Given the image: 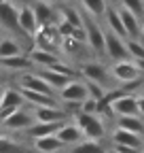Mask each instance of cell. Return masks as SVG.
Returning <instances> with one entry per match:
<instances>
[{
  "instance_id": "9c48e42d",
  "label": "cell",
  "mask_w": 144,
  "mask_h": 153,
  "mask_svg": "<svg viewBox=\"0 0 144 153\" xmlns=\"http://www.w3.org/2000/svg\"><path fill=\"white\" fill-rule=\"evenodd\" d=\"M36 123H64L70 121V115L64 111V106H36L30 108Z\"/></svg>"
},
{
  "instance_id": "6da1fadb",
  "label": "cell",
  "mask_w": 144,
  "mask_h": 153,
  "mask_svg": "<svg viewBox=\"0 0 144 153\" xmlns=\"http://www.w3.org/2000/svg\"><path fill=\"white\" fill-rule=\"evenodd\" d=\"M72 121H74L83 136L87 140H104L106 138V123H104V117H100V115H87V113H74L72 115Z\"/></svg>"
},
{
  "instance_id": "7402d4cb",
  "label": "cell",
  "mask_w": 144,
  "mask_h": 153,
  "mask_svg": "<svg viewBox=\"0 0 144 153\" xmlns=\"http://www.w3.org/2000/svg\"><path fill=\"white\" fill-rule=\"evenodd\" d=\"M115 128L134 132L138 136H144V117L140 115H132V117H115Z\"/></svg>"
},
{
  "instance_id": "4fadbf2b",
  "label": "cell",
  "mask_w": 144,
  "mask_h": 153,
  "mask_svg": "<svg viewBox=\"0 0 144 153\" xmlns=\"http://www.w3.org/2000/svg\"><path fill=\"white\" fill-rule=\"evenodd\" d=\"M28 57H30V62L34 68H51L53 64H57L62 57L60 53H53V51H47V49H38V47H32L28 51Z\"/></svg>"
},
{
  "instance_id": "7a4b0ae2",
  "label": "cell",
  "mask_w": 144,
  "mask_h": 153,
  "mask_svg": "<svg viewBox=\"0 0 144 153\" xmlns=\"http://www.w3.org/2000/svg\"><path fill=\"white\" fill-rule=\"evenodd\" d=\"M79 74L83 76L85 81H91V83H98L106 89H112L115 81H112V76H110V66H106L104 62L100 60H85L81 62V70Z\"/></svg>"
},
{
  "instance_id": "74e56055",
  "label": "cell",
  "mask_w": 144,
  "mask_h": 153,
  "mask_svg": "<svg viewBox=\"0 0 144 153\" xmlns=\"http://www.w3.org/2000/svg\"><path fill=\"white\" fill-rule=\"evenodd\" d=\"M40 2H47V4H53V2H55V0H40Z\"/></svg>"
},
{
  "instance_id": "d4e9b609",
  "label": "cell",
  "mask_w": 144,
  "mask_h": 153,
  "mask_svg": "<svg viewBox=\"0 0 144 153\" xmlns=\"http://www.w3.org/2000/svg\"><path fill=\"white\" fill-rule=\"evenodd\" d=\"M81 7H83V13L91 15L93 19H102L110 7L108 0H81Z\"/></svg>"
},
{
  "instance_id": "ac0fdd59",
  "label": "cell",
  "mask_w": 144,
  "mask_h": 153,
  "mask_svg": "<svg viewBox=\"0 0 144 153\" xmlns=\"http://www.w3.org/2000/svg\"><path fill=\"white\" fill-rule=\"evenodd\" d=\"M32 62H30V57L24 53V55H15V57H7V60H0V70H7V72H28L32 70Z\"/></svg>"
},
{
  "instance_id": "277c9868",
  "label": "cell",
  "mask_w": 144,
  "mask_h": 153,
  "mask_svg": "<svg viewBox=\"0 0 144 153\" xmlns=\"http://www.w3.org/2000/svg\"><path fill=\"white\" fill-rule=\"evenodd\" d=\"M34 123V117H32V111L30 108H17L15 113H11L7 119L0 121V130L7 132V134H24L30 126Z\"/></svg>"
},
{
  "instance_id": "d6a6232c",
  "label": "cell",
  "mask_w": 144,
  "mask_h": 153,
  "mask_svg": "<svg viewBox=\"0 0 144 153\" xmlns=\"http://www.w3.org/2000/svg\"><path fill=\"white\" fill-rule=\"evenodd\" d=\"M98 100H93V98H87V100H83L81 102V113H87V115H98Z\"/></svg>"
},
{
  "instance_id": "7c38bea8",
  "label": "cell",
  "mask_w": 144,
  "mask_h": 153,
  "mask_svg": "<svg viewBox=\"0 0 144 153\" xmlns=\"http://www.w3.org/2000/svg\"><path fill=\"white\" fill-rule=\"evenodd\" d=\"M17 24H19V30L28 36H34L38 32V22H36V15H34V9L32 4H21L17 9Z\"/></svg>"
},
{
  "instance_id": "ffe728a7",
  "label": "cell",
  "mask_w": 144,
  "mask_h": 153,
  "mask_svg": "<svg viewBox=\"0 0 144 153\" xmlns=\"http://www.w3.org/2000/svg\"><path fill=\"white\" fill-rule=\"evenodd\" d=\"M104 22H106V30L108 32H112L121 38H127V32H125V26L121 22V15H119V7H108L106 15H104Z\"/></svg>"
},
{
  "instance_id": "2e32d148",
  "label": "cell",
  "mask_w": 144,
  "mask_h": 153,
  "mask_svg": "<svg viewBox=\"0 0 144 153\" xmlns=\"http://www.w3.org/2000/svg\"><path fill=\"white\" fill-rule=\"evenodd\" d=\"M55 136L62 140V145H64V147H74V145H79L81 140H85L81 128H79L74 121H66V123L57 130Z\"/></svg>"
},
{
  "instance_id": "44dd1931",
  "label": "cell",
  "mask_w": 144,
  "mask_h": 153,
  "mask_svg": "<svg viewBox=\"0 0 144 153\" xmlns=\"http://www.w3.org/2000/svg\"><path fill=\"white\" fill-rule=\"evenodd\" d=\"M66 123V121H64ZM64 123H32L24 134L30 138V140H36V138H45V136H55L57 130L64 126Z\"/></svg>"
},
{
  "instance_id": "e575fe53",
  "label": "cell",
  "mask_w": 144,
  "mask_h": 153,
  "mask_svg": "<svg viewBox=\"0 0 144 153\" xmlns=\"http://www.w3.org/2000/svg\"><path fill=\"white\" fill-rule=\"evenodd\" d=\"M138 64V70H140V74L144 76V60H140V62H136Z\"/></svg>"
},
{
  "instance_id": "ee69618b",
  "label": "cell",
  "mask_w": 144,
  "mask_h": 153,
  "mask_svg": "<svg viewBox=\"0 0 144 153\" xmlns=\"http://www.w3.org/2000/svg\"><path fill=\"white\" fill-rule=\"evenodd\" d=\"M142 153H144V147H142Z\"/></svg>"
},
{
  "instance_id": "f6af8a7d",
  "label": "cell",
  "mask_w": 144,
  "mask_h": 153,
  "mask_svg": "<svg viewBox=\"0 0 144 153\" xmlns=\"http://www.w3.org/2000/svg\"><path fill=\"white\" fill-rule=\"evenodd\" d=\"M108 2H110V0H108Z\"/></svg>"
},
{
  "instance_id": "60d3db41",
  "label": "cell",
  "mask_w": 144,
  "mask_h": 153,
  "mask_svg": "<svg viewBox=\"0 0 144 153\" xmlns=\"http://www.w3.org/2000/svg\"><path fill=\"white\" fill-rule=\"evenodd\" d=\"M9 2H13V4H15V2H17V0H9Z\"/></svg>"
},
{
  "instance_id": "ab89813d",
  "label": "cell",
  "mask_w": 144,
  "mask_h": 153,
  "mask_svg": "<svg viewBox=\"0 0 144 153\" xmlns=\"http://www.w3.org/2000/svg\"><path fill=\"white\" fill-rule=\"evenodd\" d=\"M140 94H142V96H144V87H142V89H140Z\"/></svg>"
},
{
  "instance_id": "603a6c76",
  "label": "cell",
  "mask_w": 144,
  "mask_h": 153,
  "mask_svg": "<svg viewBox=\"0 0 144 153\" xmlns=\"http://www.w3.org/2000/svg\"><path fill=\"white\" fill-rule=\"evenodd\" d=\"M43 79H45V83L53 89V91H57L60 94V89H64L72 79L70 76H64V74H60V72H53V70H49V68H40V70H36Z\"/></svg>"
},
{
  "instance_id": "1f68e13d",
  "label": "cell",
  "mask_w": 144,
  "mask_h": 153,
  "mask_svg": "<svg viewBox=\"0 0 144 153\" xmlns=\"http://www.w3.org/2000/svg\"><path fill=\"white\" fill-rule=\"evenodd\" d=\"M117 2H119L121 9L134 13V15L140 19V22L144 19V0H117Z\"/></svg>"
},
{
  "instance_id": "f35d334b",
  "label": "cell",
  "mask_w": 144,
  "mask_h": 153,
  "mask_svg": "<svg viewBox=\"0 0 144 153\" xmlns=\"http://www.w3.org/2000/svg\"><path fill=\"white\" fill-rule=\"evenodd\" d=\"M142 38H144V19H142Z\"/></svg>"
},
{
  "instance_id": "ba28073f",
  "label": "cell",
  "mask_w": 144,
  "mask_h": 153,
  "mask_svg": "<svg viewBox=\"0 0 144 153\" xmlns=\"http://www.w3.org/2000/svg\"><path fill=\"white\" fill-rule=\"evenodd\" d=\"M17 87L19 89H28V91H36V94H47V96H57V91H53L45 79L36 72V70H28V72H21L17 76Z\"/></svg>"
},
{
  "instance_id": "52a82bcc",
  "label": "cell",
  "mask_w": 144,
  "mask_h": 153,
  "mask_svg": "<svg viewBox=\"0 0 144 153\" xmlns=\"http://www.w3.org/2000/svg\"><path fill=\"white\" fill-rule=\"evenodd\" d=\"M57 98L62 100V104H81L83 100L89 98V91H87V83L85 79H72L64 89H60Z\"/></svg>"
},
{
  "instance_id": "4dcf8cb0",
  "label": "cell",
  "mask_w": 144,
  "mask_h": 153,
  "mask_svg": "<svg viewBox=\"0 0 144 153\" xmlns=\"http://www.w3.org/2000/svg\"><path fill=\"white\" fill-rule=\"evenodd\" d=\"M127 51H129V60L134 62L144 60V41L142 38H127Z\"/></svg>"
},
{
  "instance_id": "e0dca14e",
  "label": "cell",
  "mask_w": 144,
  "mask_h": 153,
  "mask_svg": "<svg viewBox=\"0 0 144 153\" xmlns=\"http://www.w3.org/2000/svg\"><path fill=\"white\" fill-rule=\"evenodd\" d=\"M26 100H24V94L19 87H7L2 94V100H0V113L2 111H15V108H24Z\"/></svg>"
},
{
  "instance_id": "30bf717a",
  "label": "cell",
  "mask_w": 144,
  "mask_h": 153,
  "mask_svg": "<svg viewBox=\"0 0 144 153\" xmlns=\"http://www.w3.org/2000/svg\"><path fill=\"white\" fill-rule=\"evenodd\" d=\"M106 57L112 62H121V60H129V51H127V38H121L112 32L106 30Z\"/></svg>"
},
{
  "instance_id": "5bb4252c",
  "label": "cell",
  "mask_w": 144,
  "mask_h": 153,
  "mask_svg": "<svg viewBox=\"0 0 144 153\" xmlns=\"http://www.w3.org/2000/svg\"><path fill=\"white\" fill-rule=\"evenodd\" d=\"M108 138H110V145L134 147V149H142V147H144V136H138V134L127 132V130H121V128H115Z\"/></svg>"
},
{
  "instance_id": "9a60e30c",
  "label": "cell",
  "mask_w": 144,
  "mask_h": 153,
  "mask_svg": "<svg viewBox=\"0 0 144 153\" xmlns=\"http://www.w3.org/2000/svg\"><path fill=\"white\" fill-rule=\"evenodd\" d=\"M0 28L7 30V32L19 30V24H17V7L13 2H9V0H0Z\"/></svg>"
},
{
  "instance_id": "5b68a950",
  "label": "cell",
  "mask_w": 144,
  "mask_h": 153,
  "mask_svg": "<svg viewBox=\"0 0 144 153\" xmlns=\"http://www.w3.org/2000/svg\"><path fill=\"white\" fill-rule=\"evenodd\" d=\"M110 76L112 81L119 85H129L138 79H142V74L138 70V64L134 60H121V62H112L110 64Z\"/></svg>"
},
{
  "instance_id": "d6986e66",
  "label": "cell",
  "mask_w": 144,
  "mask_h": 153,
  "mask_svg": "<svg viewBox=\"0 0 144 153\" xmlns=\"http://www.w3.org/2000/svg\"><path fill=\"white\" fill-rule=\"evenodd\" d=\"M32 9H34V15H36V22H38V28L49 26V24H57V19H55V17H57L60 13H55V9H53L51 4L36 0V2L32 4Z\"/></svg>"
},
{
  "instance_id": "cb8c5ba5",
  "label": "cell",
  "mask_w": 144,
  "mask_h": 153,
  "mask_svg": "<svg viewBox=\"0 0 144 153\" xmlns=\"http://www.w3.org/2000/svg\"><path fill=\"white\" fill-rule=\"evenodd\" d=\"M32 149L38 151V153H60L64 149V145L57 136H45V138L32 140Z\"/></svg>"
},
{
  "instance_id": "7bdbcfd3",
  "label": "cell",
  "mask_w": 144,
  "mask_h": 153,
  "mask_svg": "<svg viewBox=\"0 0 144 153\" xmlns=\"http://www.w3.org/2000/svg\"><path fill=\"white\" fill-rule=\"evenodd\" d=\"M62 2H70V0H62Z\"/></svg>"
},
{
  "instance_id": "8d00e7d4",
  "label": "cell",
  "mask_w": 144,
  "mask_h": 153,
  "mask_svg": "<svg viewBox=\"0 0 144 153\" xmlns=\"http://www.w3.org/2000/svg\"><path fill=\"white\" fill-rule=\"evenodd\" d=\"M106 153H119V151H117L115 147H108V149H106Z\"/></svg>"
},
{
  "instance_id": "484cf974",
  "label": "cell",
  "mask_w": 144,
  "mask_h": 153,
  "mask_svg": "<svg viewBox=\"0 0 144 153\" xmlns=\"http://www.w3.org/2000/svg\"><path fill=\"white\" fill-rule=\"evenodd\" d=\"M15 55H24V47L21 43L13 36H7L0 41V60H7V57H15Z\"/></svg>"
},
{
  "instance_id": "d590c367",
  "label": "cell",
  "mask_w": 144,
  "mask_h": 153,
  "mask_svg": "<svg viewBox=\"0 0 144 153\" xmlns=\"http://www.w3.org/2000/svg\"><path fill=\"white\" fill-rule=\"evenodd\" d=\"M4 89H7V85H2V83H0V100H2V94H4Z\"/></svg>"
},
{
  "instance_id": "8fae6325",
  "label": "cell",
  "mask_w": 144,
  "mask_h": 153,
  "mask_svg": "<svg viewBox=\"0 0 144 153\" xmlns=\"http://www.w3.org/2000/svg\"><path fill=\"white\" fill-rule=\"evenodd\" d=\"M112 117H132L138 115V96L136 94H123L110 104Z\"/></svg>"
},
{
  "instance_id": "83f0119b",
  "label": "cell",
  "mask_w": 144,
  "mask_h": 153,
  "mask_svg": "<svg viewBox=\"0 0 144 153\" xmlns=\"http://www.w3.org/2000/svg\"><path fill=\"white\" fill-rule=\"evenodd\" d=\"M0 153H26V147L19 140H15L11 134L0 130Z\"/></svg>"
},
{
  "instance_id": "b9f144b4",
  "label": "cell",
  "mask_w": 144,
  "mask_h": 153,
  "mask_svg": "<svg viewBox=\"0 0 144 153\" xmlns=\"http://www.w3.org/2000/svg\"><path fill=\"white\" fill-rule=\"evenodd\" d=\"M0 79H2V70H0Z\"/></svg>"
},
{
  "instance_id": "8992f818",
  "label": "cell",
  "mask_w": 144,
  "mask_h": 153,
  "mask_svg": "<svg viewBox=\"0 0 144 153\" xmlns=\"http://www.w3.org/2000/svg\"><path fill=\"white\" fill-rule=\"evenodd\" d=\"M34 47L57 53V49L62 47V36L57 32V24H49V26L38 28V32L34 34Z\"/></svg>"
},
{
  "instance_id": "836d02e7",
  "label": "cell",
  "mask_w": 144,
  "mask_h": 153,
  "mask_svg": "<svg viewBox=\"0 0 144 153\" xmlns=\"http://www.w3.org/2000/svg\"><path fill=\"white\" fill-rule=\"evenodd\" d=\"M138 115L144 117V96L142 94H138Z\"/></svg>"
},
{
  "instance_id": "4316f807",
  "label": "cell",
  "mask_w": 144,
  "mask_h": 153,
  "mask_svg": "<svg viewBox=\"0 0 144 153\" xmlns=\"http://www.w3.org/2000/svg\"><path fill=\"white\" fill-rule=\"evenodd\" d=\"M108 147H104V140H81L79 145L70 147V153H106Z\"/></svg>"
},
{
  "instance_id": "3957f363",
  "label": "cell",
  "mask_w": 144,
  "mask_h": 153,
  "mask_svg": "<svg viewBox=\"0 0 144 153\" xmlns=\"http://www.w3.org/2000/svg\"><path fill=\"white\" fill-rule=\"evenodd\" d=\"M83 28H85V34H87V47L96 55H106L104 53L106 51V30L98 24V19L83 13Z\"/></svg>"
},
{
  "instance_id": "f1b7e54d",
  "label": "cell",
  "mask_w": 144,
  "mask_h": 153,
  "mask_svg": "<svg viewBox=\"0 0 144 153\" xmlns=\"http://www.w3.org/2000/svg\"><path fill=\"white\" fill-rule=\"evenodd\" d=\"M60 17L66 19L70 26L74 28H83V11L74 9V7H62L60 9Z\"/></svg>"
},
{
  "instance_id": "f546056e",
  "label": "cell",
  "mask_w": 144,
  "mask_h": 153,
  "mask_svg": "<svg viewBox=\"0 0 144 153\" xmlns=\"http://www.w3.org/2000/svg\"><path fill=\"white\" fill-rule=\"evenodd\" d=\"M62 51H66L68 55H76V57H83V49H87L85 43H79L74 38H62Z\"/></svg>"
}]
</instances>
